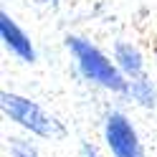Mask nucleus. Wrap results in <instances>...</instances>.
Here are the masks:
<instances>
[{
    "mask_svg": "<svg viewBox=\"0 0 157 157\" xmlns=\"http://www.w3.org/2000/svg\"><path fill=\"white\" fill-rule=\"evenodd\" d=\"M63 48L71 56L76 74L84 78L86 84L96 86L101 91L109 94H127V78L117 68L112 53H106L104 48H99L91 38H86L81 33H66L63 36Z\"/></svg>",
    "mask_w": 157,
    "mask_h": 157,
    "instance_id": "obj_1",
    "label": "nucleus"
},
{
    "mask_svg": "<svg viewBox=\"0 0 157 157\" xmlns=\"http://www.w3.org/2000/svg\"><path fill=\"white\" fill-rule=\"evenodd\" d=\"M0 109H3V117L8 122L15 124L18 129H23L28 137H36L43 142H56L66 137L63 122L48 112L41 101H36L25 94L5 89L0 94Z\"/></svg>",
    "mask_w": 157,
    "mask_h": 157,
    "instance_id": "obj_2",
    "label": "nucleus"
},
{
    "mask_svg": "<svg viewBox=\"0 0 157 157\" xmlns=\"http://www.w3.org/2000/svg\"><path fill=\"white\" fill-rule=\"evenodd\" d=\"M101 140L109 157H147L144 142L132 117L122 109H106L101 119Z\"/></svg>",
    "mask_w": 157,
    "mask_h": 157,
    "instance_id": "obj_3",
    "label": "nucleus"
},
{
    "mask_svg": "<svg viewBox=\"0 0 157 157\" xmlns=\"http://www.w3.org/2000/svg\"><path fill=\"white\" fill-rule=\"evenodd\" d=\"M0 41H3V48L15 58V61H21L25 66L38 63V48H36V43L31 41V36L25 33V28L18 23L8 10L0 13Z\"/></svg>",
    "mask_w": 157,
    "mask_h": 157,
    "instance_id": "obj_4",
    "label": "nucleus"
},
{
    "mask_svg": "<svg viewBox=\"0 0 157 157\" xmlns=\"http://www.w3.org/2000/svg\"><path fill=\"white\" fill-rule=\"evenodd\" d=\"M112 58L117 68L122 71V76L127 81L132 78H140V76H147V61H144V53L142 48L137 46L134 41H127V38H117L112 43Z\"/></svg>",
    "mask_w": 157,
    "mask_h": 157,
    "instance_id": "obj_5",
    "label": "nucleus"
},
{
    "mask_svg": "<svg viewBox=\"0 0 157 157\" xmlns=\"http://www.w3.org/2000/svg\"><path fill=\"white\" fill-rule=\"evenodd\" d=\"M124 96L134 106H140V109H147V112L157 109V84L152 81L150 76L132 78V81L127 84V94Z\"/></svg>",
    "mask_w": 157,
    "mask_h": 157,
    "instance_id": "obj_6",
    "label": "nucleus"
},
{
    "mask_svg": "<svg viewBox=\"0 0 157 157\" xmlns=\"http://www.w3.org/2000/svg\"><path fill=\"white\" fill-rule=\"evenodd\" d=\"M5 150L8 157H43L33 137L28 134H8L5 137Z\"/></svg>",
    "mask_w": 157,
    "mask_h": 157,
    "instance_id": "obj_7",
    "label": "nucleus"
},
{
    "mask_svg": "<svg viewBox=\"0 0 157 157\" xmlns=\"http://www.w3.org/2000/svg\"><path fill=\"white\" fill-rule=\"evenodd\" d=\"M78 157H104V155H101V150H99L94 142L84 140L81 144H78Z\"/></svg>",
    "mask_w": 157,
    "mask_h": 157,
    "instance_id": "obj_8",
    "label": "nucleus"
},
{
    "mask_svg": "<svg viewBox=\"0 0 157 157\" xmlns=\"http://www.w3.org/2000/svg\"><path fill=\"white\" fill-rule=\"evenodd\" d=\"M36 8H43V10H58L63 0H31Z\"/></svg>",
    "mask_w": 157,
    "mask_h": 157,
    "instance_id": "obj_9",
    "label": "nucleus"
}]
</instances>
